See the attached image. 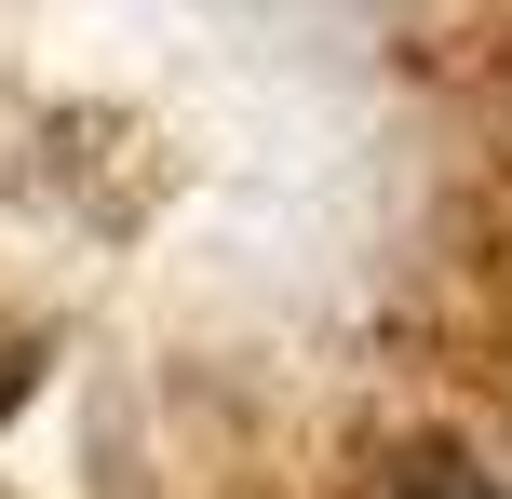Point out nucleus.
<instances>
[{
    "label": "nucleus",
    "instance_id": "f257e3e1",
    "mask_svg": "<svg viewBox=\"0 0 512 499\" xmlns=\"http://www.w3.org/2000/svg\"><path fill=\"white\" fill-rule=\"evenodd\" d=\"M391 499H512V486H486L472 459H405V473H391Z\"/></svg>",
    "mask_w": 512,
    "mask_h": 499
},
{
    "label": "nucleus",
    "instance_id": "f03ea898",
    "mask_svg": "<svg viewBox=\"0 0 512 499\" xmlns=\"http://www.w3.org/2000/svg\"><path fill=\"white\" fill-rule=\"evenodd\" d=\"M27 392H41V351H27V338H0V419H14Z\"/></svg>",
    "mask_w": 512,
    "mask_h": 499
}]
</instances>
